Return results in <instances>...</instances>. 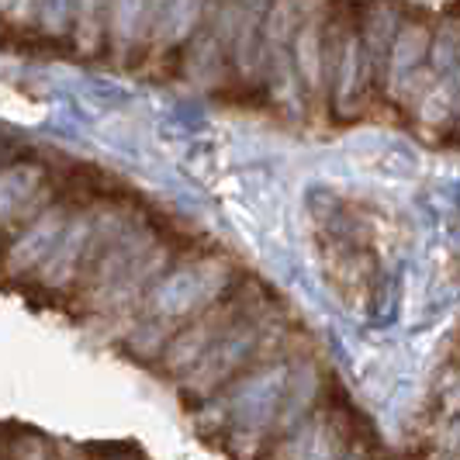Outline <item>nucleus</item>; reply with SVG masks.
<instances>
[{"label":"nucleus","instance_id":"nucleus-1","mask_svg":"<svg viewBox=\"0 0 460 460\" xmlns=\"http://www.w3.org/2000/svg\"><path fill=\"white\" fill-rule=\"evenodd\" d=\"M218 280H222V267L211 260L160 274V280L146 291V298L138 301V308L128 319L125 346L136 357H160L163 346L190 319H198L201 308L218 298Z\"/></svg>","mask_w":460,"mask_h":460},{"label":"nucleus","instance_id":"nucleus-2","mask_svg":"<svg viewBox=\"0 0 460 460\" xmlns=\"http://www.w3.org/2000/svg\"><path fill=\"white\" fill-rule=\"evenodd\" d=\"M166 0H111L108 4V35L115 59H128L142 42H153V31Z\"/></svg>","mask_w":460,"mask_h":460},{"label":"nucleus","instance_id":"nucleus-3","mask_svg":"<svg viewBox=\"0 0 460 460\" xmlns=\"http://www.w3.org/2000/svg\"><path fill=\"white\" fill-rule=\"evenodd\" d=\"M201 14V0H166L163 4V14L153 31V42L156 46H177L190 35V28Z\"/></svg>","mask_w":460,"mask_h":460},{"label":"nucleus","instance_id":"nucleus-4","mask_svg":"<svg viewBox=\"0 0 460 460\" xmlns=\"http://www.w3.org/2000/svg\"><path fill=\"white\" fill-rule=\"evenodd\" d=\"M108 0H73V39L80 52H93L108 28Z\"/></svg>","mask_w":460,"mask_h":460},{"label":"nucleus","instance_id":"nucleus-5","mask_svg":"<svg viewBox=\"0 0 460 460\" xmlns=\"http://www.w3.org/2000/svg\"><path fill=\"white\" fill-rule=\"evenodd\" d=\"M35 187H39V170L35 166H14V170L0 173V222L11 218L31 198Z\"/></svg>","mask_w":460,"mask_h":460},{"label":"nucleus","instance_id":"nucleus-6","mask_svg":"<svg viewBox=\"0 0 460 460\" xmlns=\"http://www.w3.org/2000/svg\"><path fill=\"white\" fill-rule=\"evenodd\" d=\"M69 7H73V0H39V24L49 35H63Z\"/></svg>","mask_w":460,"mask_h":460},{"label":"nucleus","instance_id":"nucleus-7","mask_svg":"<svg viewBox=\"0 0 460 460\" xmlns=\"http://www.w3.org/2000/svg\"><path fill=\"white\" fill-rule=\"evenodd\" d=\"M0 14H4V22L24 28L39 18V0H0Z\"/></svg>","mask_w":460,"mask_h":460}]
</instances>
